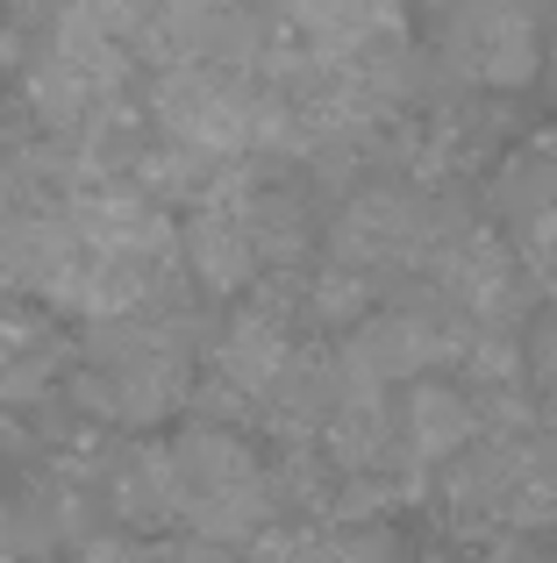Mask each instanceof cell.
Returning a JSON list of instances; mask_svg holds the SVG:
<instances>
[{
	"label": "cell",
	"instance_id": "cell-3",
	"mask_svg": "<svg viewBox=\"0 0 557 563\" xmlns=\"http://www.w3.org/2000/svg\"><path fill=\"white\" fill-rule=\"evenodd\" d=\"M407 442H415V456H450L472 442V407H465L458 393H444V385H422L415 399H407Z\"/></svg>",
	"mask_w": 557,
	"mask_h": 563
},
{
	"label": "cell",
	"instance_id": "cell-4",
	"mask_svg": "<svg viewBox=\"0 0 557 563\" xmlns=\"http://www.w3.org/2000/svg\"><path fill=\"white\" fill-rule=\"evenodd\" d=\"M179 8H229V0H179Z\"/></svg>",
	"mask_w": 557,
	"mask_h": 563
},
{
	"label": "cell",
	"instance_id": "cell-2",
	"mask_svg": "<svg viewBox=\"0 0 557 563\" xmlns=\"http://www.w3.org/2000/svg\"><path fill=\"white\" fill-rule=\"evenodd\" d=\"M179 257L208 292H243L258 278V257H265V243L251 229V200H237V207L200 200V214L179 229Z\"/></svg>",
	"mask_w": 557,
	"mask_h": 563
},
{
	"label": "cell",
	"instance_id": "cell-1",
	"mask_svg": "<svg viewBox=\"0 0 557 563\" xmlns=\"http://www.w3.org/2000/svg\"><path fill=\"white\" fill-rule=\"evenodd\" d=\"M450 57L487 86H522L536 71V29L515 0H465L450 22Z\"/></svg>",
	"mask_w": 557,
	"mask_h": 563
}]
</instances>
